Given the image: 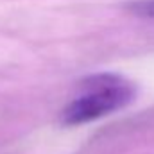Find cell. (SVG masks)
Wrapping results in <instances>:
<instances>
[{
    "label": "cell",
    "mask_w": 154,
    "mask_h": 154,
    "mask_svg": "<svg viewBox=\"0 0 154 154\" xmlns=\"http://www.w3.org/2000/svg\"><path fill=\"white\" fill-rule=\"evenodd\" d=\"M129 9L140 16H154V0H143V2L131 4Z\"/></svg>",
    "instance_id": "7a4b0ae2"
},
{
    "label": "cell",
    "mask_w": 154,
    "mask_h": 154,
    "mask_svg": "<svg viewBox=\"0 0 154 154\" xmlns=\"http://www.w3.org/2000/svg\"><path fill=\"white\" fill-rule=\"evenodd\" d=\"M134 88L129 81L116 74H95L79 84V95L61 113L65 125H81L129 104Z\"/></svg>",
    "instance_id": "6da1fadb"
}]
</instances>
